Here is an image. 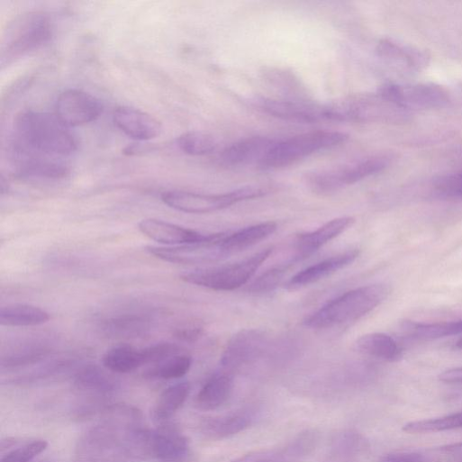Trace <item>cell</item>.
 I'll list each match as a JSON object with an SVG mask.
<instances>
[{
	"mask_svg": "<svg viewBox=\"0 0 462 462\" xmlns=\"http://www.w3.org/2000/svg\"><path fill=\"white\" fill-rule=\"evenodd\" d=\"M115 126L129 138L148 141L159 137L163 128L152 115L131 107H119L113 113Z\"/></svg>",
	"mask_w": 462,
	"mask_h": 462,
	"instance_id": "obj_16",
	"label": "cell"
},
{
	"mask_svg": "<svg viewBox=\"0 0 462 462\" xmlns=\"http://www.w3.org/2000/svg\"><path fill=\"white\" fill-rule=\"evenodd\" d=\"M12 159L15 172L21 177L60 180L69 175V168L60 159L38 155L13 147Z\"/></svg>",
	"mask_w": 462,
	"mask_h": 462,
	"instance_id": "obj_13",
	"label": "cell"
},
{
	"mask_svg": "<svg viewBox=\"0 0 462 462\" xmlns=\"http://www.w3.org/2000/svg\"><path fill=\"white\" fill-rule=\"evenodd\" d=\"M191 367L192 358L180 353L154 365L147 371V376L164 380L179 379L189 372Z\"/></svg>",
	"mask_w": 462,
	"mask_h": 462,
	"instance_id": "obj_36",
	"label": "cell"
},
{
	"mask_svg": "<svg viewBox=\"0 0 462 462\" xmlns=\"http://www.w3.org/2000/svg\"><path fill=\"white\" fill-rule=\"evenodd\" d=\"M227 233L210 234L204 241L174 247H149L148 251L165 262L180 265L213 263L230 255L222 246Z\"/></svg>",
	"mask_w": 462,
	"mask_h": 462,
	"instance_id": "obj_9",
	"label": "cell"
},
{
	"mask_svg": "<svg viewBox=\"0 0 462 462\" xmlns=\"http://www.w3.org/2000/svg\"><path fill=\"white\" fill-rule=\"evenodd\" d=\"M252 104L263 113L287 121L316 122L326 120L325 106L309 101L256 98Z\"/></svg>",
	"mask_w": 462,
	"mask_h": 462,
	"instance_id": "obj_14",
	"label": "cell"
},
{
	"mask_svg": "<svg viewBox=\"0 0 462 462\" xmlns=\"http://www.w3.org/2000/svg\"><path fill=\"white\" fill-rule=\"evenodd\" d=\"M437 196L443 199L462 198V171L446 176L434 186Z\"/></svg>",
	"mask_w": 462,
	"mask_h": 462,
	"instance_id": "obj_40",
	"label": "cell"
},
{
	"mask_svg": "<svg viewBox=\"0 0 462 462\" xmlns=\"http://www.w3.org/2000/svg\"><path fill=\"white\" fill-rule=\"evenodd\" d=\"M276 140L265 137H252L240 140L225 149L220 160L226 166L259 165Z\"/></svg>",
	"mask_w": 462,
	"mask_h": 462,
	"instance_id": "obj_18",
	"label": "cell"
},
{
	"mask_svg": "<svg viewBox=\"0 0 462 462\" xmlns=\"http://www.w3.org/2000/svg\"><path fill=\"white\" fill-rule=\"evenodd\" d=\"M204 332V327L195 321H188L178 325L174 331V336L182 341L193 342L197 340Z\"/></svg>",
	"mask_w": 462,
	"mask_h": 462,
	"instance_id": "obj_42",
	"label": "cell"
},
{
	"mask_svg": "<svg viewBox=\"0 0 462 462\" xmlns=\"http://www.w3.org/2000/svg\"><path fill=\"white\" fill-rule=\"evenodd\" d=\"M140 231L150 240L168 247L204 241L210 235L159 219L149 218L141 221Z\"/></svg>",
	"mask_w": 462,
	"mask_h": 462,
	"instance_id": "obj_17",
	"label": "cell"
},
{
	"mask_svg": "<svg viewBox=\"0 0 462 462\" xmlns=\"http://www.w3.org/2000/svg\"><path fill=\"white\" fill-rule=\"evenodd\" d=\"M49 447L45 439H34L32 441L5 440L2 445V461L0 462H32Z\"/></svg>",
	"mask_w": 462,
	"mask_h": 462,
	"instance_id": "obj_33",
	"label": "cell"
},
{
	"mask_svg": "<svg viewBox=\"0 0 462 462\" xmlns=\"http://www.w3.org/2000/svg\"><path fill=\"white\" fill-rule=\"evenodd\" d=\"M190 390L188 382H179L165 389L153 408L154 419L161 423L171 419L186 401Z\"/></svg>",
	"mask_w": 462,
	"mask_h": 462,
	"instance_id": "obj_30",
	"label": "cell"
},
{
	"mask_svg": "<svg viewBox=\"0 0 462 462\" xmlns=\"http://www.w3.org/2000/svg\"><path fill=\"white\" fill-rule=\"evenodd\" d=\"M247 462H283L278 455V453L272 454L270 456H263L258 457L257 459L255 457L250 458Z\"/></svg>",
	"mask_w": 462,
	"mask_h": 462,
	"instance_id": "obj_45",
	"label": "cell"
},
{
	"mask_svg": "<svg viewBox=\"0 0 462 462\" xmlns=\"http://www.w3.org/2000/svg\"><path fill=\"white\" fill-rule=\"evenodd\" d=\"M457 347L462 349V338L457 342Z\"/></svg>",
	"mask_w": 462,
	"mask_h": 462,
	"instance_id": "obj_46",
	"label": "cell"
},
{
	"mask_svg": "<svg viewBox=\"0 0 462 462\" xmlns=\"http://www.w3.org/2000/svg\"><path fill=\"white\" fill-rule=\"evenodd\" d=\"M263 78L274 88L284 93L292 101H309L301 82L290 72L267 68L262 73Z\"/></svg>",
	"mask_w": 462,
	"mask_h": 462,
	"instance_id": "obj_34",
	"label": "cell"
},
{
	"mask_svg": "<svg viewBox=\"0 0 462 462\" xmlns=\"http://www.w3.org/2000/svg\"><path fill=\"white\" fill-rule=\"evenodd\" d=\"M103 364L116 374L131 373L145 365L141 349L127 344L109 349L103 357Z\"/></svg>",
	"mask_w": 462,
	"mask_h": 462,
	"instance_id": "obj_29",
	"label": "cell"
},
{
	"mask_svg": "<svg viewBox=\"0 0 462 462\" xmlns=\"http://www.w3.org/2000/svg\"><path fill=\"white\" fill-rule=\"evenodd\" d=\"M392 158L386 154H378L360 160L349 166L337 168L340 183L344 187L354 185L367 177L386 169Z\"/></svg>",
	"mask_w": 462,
	"mask_h": 462,
	"instance_id": "obj_28",
	"label": "cell"
},
{
	"mask_svg": "<svg viewBox=\"0 0 462 462\" xmlns=\"http://www.w3.org/2000/svg\"><path fill=\"white\" fill-rule=\"evenodd\" d=\"M379 462H437L430 451L421 452H395L383 456Z\"/></svg>",
	"mask_w": 462,
	"mask_h": 462,
	"instance_id": "obj_41",
	"label": "cell"
},
{
	"mask_svg": "<svg viewBox=\"0 0 462 462\" xmlns=\"http://www.w3.org/2000/svg\"><path fill=\"white\" fill-rule=\"evenodd\" d=\"M354 222L352 217H340L330 221L313 231L301 234L295 240L294 257L289 264L292 265L309 258L324 245L344 233L353 225Z\"/></svg>",
	"mask_w": 462,
	"mask_h": 462,
	"instance_id": "obj_15",
	"label": "cell"
},
{
	"mask_svg": "<svg viewBox=\"0 0 462 462\" xmlns=\"http://www.w3.org/2000/svg\"><path fill=\"white\" fill-rule=\"evenodd\" d=\"M276 230L277 224L274 222L258 223L231 234L227 233L222 240V246L231 256L267 240L272 236Z\"/></svg>",
	"mask_w": 462,
	"mask_h": 462,
	"instance_id": "obj_24",
	"label": "cell"
},
{
	"mask_svg": "<svg viewBox=\"0 0 462 462\" xmlns=\"http://www.w3.org/2000/svg\"><path fill=\"white\" fill-rule=\"evenodd\" d=\"M273 250V247L265 248L239 262L186 272L180 278L186 283L213 291H233L248 284Z\"/></svg>",
	"mask_w": 462,
	"mask_h": 462,
	"instance_id": "obj_5",
	"label": "cell"
},
{
	"mask_svg": "<svg viewBox=\"0 0 462 462\" xmlns=\"http://www.w3.org/2000/svg\"><path fill=\"white\" fill-rule=\"evenodd\" d=\"M145 365L159 364L181 353L178 345L171 342H159L141 349Z\"/></svg>",
	"mask_w": 462,
	"mask_h": 462,
	"instance_id": "obj_39",
	"label": "cell"
},
{
	"mask_svg": "<svg viewBox=\"0 0 462 462\" xmlns=\"http://www.w3.org/2000/svg\"><path fill=\"white\" fill-rule=\"evenodd\" d=\"M462 428V412L429 420L410 421L403 430L410 434L439 432Z\"/></svg>",
	"mask_w": 462,
	"mask_h": 462,
	"instance_id": "obj_35",
	"label": "cell"
},
{
	"mask_svg": "<svg viewBox=\"0 0 462 462\" xmlns=\"http://www.w3.org/2000/svg\"><path fill=\"white\" fill-rule=\"evenodd\" d=\"M376 52L380 58L406 71H421L430 60L425 52L387 40L379 42Z\"/></svg>",
	"mask_w": 462,
	"mask_h": 462,
	"instance_id": "obj_21",
	"label": "cell"
},
{
	"mask_svg": "<svg viewBox=\"0 0 462 462\" xmlns=\"http://www.w3.org/2000/svg\"><path fill=\"white\" fill-rule=\"evenodd\" d=\"M53 37L51 18L43 12H29L10 23L2 45V66L9 67L50 43Z\"/></svg>",
	"mask_w": 462,
	"mask_h": 462,
	"instance_id": "obj_3",
	"label": "cell"
},
{
	"mask_svg": "<svg viewBox=\"0 0 462 462\" xmlns=\"http://www.w3.org/2000/svg\"><path fill=\"white\" fill-rule=\"evenodd\" d=\"M268 345V337L263 331L245 329L237 332L229 340L222 356L221 364L224 371L232 374L258 359Z\"/></svg>",
	"mask_w": 462,
	"mask_h": 462,
	"instance_id": "obj_10",
	"label": "cell"
},
{
	"mask_svg": "<svg viewBox=\"0 0 462 462\" xmlns=\"http://www.w3.org/2000/svg\"><path fill=\"white\" fill-rule=\"evenodd\" d=\"M355 347L367 356L386 362L400 360L403 353L401 345L392 336L379 332L361 336Z\"/></svg>",
	"mask_w": 462,
	"mask_h": 462,
	"instance_id": "obj_25",
	"label": "cell"
},
{
	"mask_svg": "<svg viewBox=\"0 0 462 462\" xmlns=\"http://www.w3.org/2000/svg\"><path fill=\"white\" fill-rule=\"evenodd\" d=\"M378 94L408 113L442 108L449 101L447 91L433 84H387L380 87Z\"/></svg>",
	"mask_w": 462,
	"mask_h": 462,
	"instance_id": "obj_8",
	"label": "cell"
},
{
	"mask_svg": "<svg viewBox=\"0 0 462 462\" xmlns=\"http://www.w3.org/2000/svg\"><path fill=\"white\" fill-rule=\"evenodd\" d=\"M438 462L442 460L462 462V441L430 450Z\"/></svg>",
	"mask_w": 462,
	"mask_h": 462,
	"instance_id": "obj_43",
	"label": "cell"
},
{
	"mask_svg": "<svg viewBox=\"0 0 462 462\" xmlns=\"http://www.w3.org/2000/svg\"><path fill=\"white\" fill-rule=\"evenodd\" d=\"M104 105L99 99L85 91L63 92L56 104L57 116L69 128L85 126L101 117Z\"/></svg>",
	"mask_w": 462,
	"mask_h": 462,
	"instance_id": "obj_12",
	"label": "cell"
},
{
	"mask_svg": "<svg viewBox=\"0 0 462 462\" xmlns=\"http://www.w3.org/2000/svg\"><path fill=\"white\" fill-rule=\"evenodd\" d=\"M266 190L259 187H243L222 195H204L172 190L162 194L161 199L168 207L191 214H205L227 209L240 202L264 196Z\"/></svg>",
	"mask_w": 462,
	"mask_h": 462,
	"instance_id": "obj_7",
	"label": "cell"
},
{
	"mask_svg": "<svg viewBox=\"0 0 462 462\" xmlns=\"http://www.w3.org/2000/svg\"><path fill=\"white\" fill-rule=\"evenodd\" d=\"M348 136L336 131H315L278 141L258 165L263 171L291 166L318 151L345 143Z\"/></svg>",
	"mask_w": 462,
	"mask_h": 462,
	"instance_id": "obj_6",
	"label": "cell"
},
{
	"mask_svg": "<svg viewBox=\"0 0 462 462\" xmlns=\"http://www.w3.org/2000/svg\"><path fill=\"white\" fill-rule=\"evenodd\" d=\"M51 351L50 345L44 340L23 341L3 355L2 367L11 370L36 365L47 358Z\"/></svg>",
	"mask_w": 462,
	"mask_h": 462,
	"instance_id": "obj_20",
	"label": "cell"
},
{
	"mask_svg": "<svg viewBox=\"0 0 462 462\" xmlns=\"http://www.w3.org/2000/svg\"><path fill=\"white\" fill-rule=\"evenodd\" d=\"M76 387L95 397H105L119 388L117 379L98 366L89 365L81 368L75 376Z\"/></svg>",
	"mask_w": 462,
	"mask_h": 462,
	"instance_id": "obj_22",
	"label": "cell"
},
{
	"mask_svg": "<svg viewBox=\"0 0 462 462\" xmlns=\"http://www.w3.org/2000/svg\"><path fill=\"white\" fill-rule=\"evenodd\" d=\"M144 457H153L159 462H188L191 447L182 432L165 424L155 430H148Z\"/></svg>",
	"mask_w": 462,
	"mask_h": 462,
	"instance_id": "obj_11",
	"label": "cell"
},
{
	"mask_svg": "<svg viewBox=\"0 0 462 462\" xmlns=\"http://www.w3.org/2000/svg\"><path fill=\"white\" fill-rule=\"evenodd\" d=\"M178 148L190 156H206L216 150L217 143L209 134L191 131L181 135L177 140Z\"/></svg>",
	"mask_w": 462,
	"mask_h": 462,
	"instance_id": "obj_37",
	"label": "cell"
},
{
	"mask_svg": "<svg viewBox=\"0 0 462 462\" xmlns=\"http://www.w3.org/2000/svg\"><path fill=\"white\" fill-rule=\"evenodd\" d=\"M149 320L140 314L129 313L113 317L103 323L104 332L113 338H136L149 330Z\"/></svg>",
	"mask_w": 462,
	"mask_h": 462,
	"instance_id": "obj_31",
	"label": "cell"
},
{
	"mask_svg": "<svg viewBox=\"0 0 462 462\" xmlns=\"http://www.w3.org/2000/svg\"><path fill=\"white\" fill-rule=\"evenodd\" d=\"M253 421L247 412H236L223 416L208 418L201 424V431L207 438L222 439L246 430Z\"/></svg>",
	"mask_w": 462,
	"mask_h": 462,
	"instance_id": "obj_26",
	"label": "cell"
},
{
	"mask_svg": "<svg viewBox=\"0 0 462 462\" xmlns=\"http://www.w3.org/2000/svg\"><path fill=\"white\" fill-rule=\"evenodd\" d=\"M324 106L326 120L337 122L396 123L409 116L378 93L351 95Z\"/></svg>",
	"mask_w": 462,
	"mask_h": 462,
	"instance_id": "obj_4",
	"label": "cell"
},
{
	"mask_svg": "<svg viewBox=\"0 0 462 462\" xmlns=\"http://www.w3.org/2000/svg\"><path fill=\"white\" fill-rule=\"evenodd\" d=\"M388 294L389 287L383 284L350 290L309 315L304 324L321 330L358 321L379 306Z\"/></svg>",
	"mask_w": 462,
	"mask_h": 462,
	"instance_id": "obj_2",
	"label": "cell"
},
{
	"mask_svg": "<svg viewBox=\"0 0 462 462\" xmlns=\"http://www.w3.org/2000/svg\"><path fill=\"white\" fill-rule=\"evenodd\" d=\"M403 329L410 337L416 340H436L462 334V319L437 323L406 322L403 323Z\"/></svg>",
	"mask_w": 462,
	"mask_h": 462,
	"instance_id": "obj_32",
	"label": "cell"
},
{
	"mask_svg": "<svg viewBox=\"0 0 462 462\" xmlns=\"http://www.w3.org/2000/svg\"><path fill=\"white\" fill-rule=\"evenodd\" d=\"M14 131V147L31 153L60 159L72 155L78 148L71 128L56 113L23 112L16 120Z\"/></svg>",
	"mask_w": 462,
	"mask_h": 462,
	"instance_id": "obj_1",
	"label": "cell"
},
{
	"mask_svg": "<svg viewBox=\"0 0 462 462\" xmlns=\"http://www.w3.org/2000/svg\"><path fill=\"white\" fill-rule=\"evenodd\" d=\"M439 379L448 384H462V367H455L443 371Z\"/></svg>",
	"mask_w": 462,
	"mask_h": 462,
	"instance_id": "obj_44",
	"label": "cell"
},
{
	"mask_svg": "<svg viewBox=\"0 0 462 462\" xmlns=\"http://www.w3.org/2000/svg\"><path fill=\"white\" fill-rule=\"evenodd\" d=\"M233 388L232 374L221 371L214 374L202 387L196 397V405L204 411L218 409L231 396Z\"/></svg>",
	"mask_w": 462,
	"mask_h": 462,
	"instance_id": "obj_23",
	"label": "cell"
},
{
	"mask_svg": "<svg viewBox=\"0 0 462 462\" xmlns=\"http://www.w3.org/2000/svg\"><path fill=\"white\" fill-rule=\"evenodd\" d=\"M50 313L35 305L18 303L0 310V324L10 327H33L47 323Z\"/></svg>",
	"mask_w": 462,
	"mask_h": 462,
	"instance_id": "obj_27",
	"label": "cell"
},
{
	"mask_svg": "<svg viewBox=\"0 0 462 462\" xmlns=\"http://www.w3.org/2000/svg\"><path fill=\"white\" fill-rule=\"evenodd\" d=\"M358 255V250L352 249L326 258L297 273L288 281L287 286L294 289L319 282L351 265Z\"/></svg>",
	"mask_w": 462,
	"mask_h": 462,
	"instance_id": "obj_19",
	"label": "cell"
},
{
	"mask_svg": "<svg viewBox=\"0 0 462 462\" xmlns=\"http://www.w3.org/2000/svg\"><path fill=\"white\" fill-rule=\"evenodd\" d=\"M289 264L274 267L263 273L248 287V291L255 294H263L273 291L283 280Z\"/></svg>",
	"mask_w": 462,
	"mask_h": 462,
	"instance_id": "obj_38",
	"label": "cell"
}]
</instances>
